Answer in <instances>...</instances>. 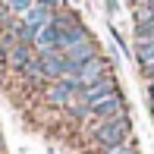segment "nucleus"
Wrapping results in <instances>:
<instances>
[{
	"instance_id": "f257e3e1",
	"label": "nucleus",
	"mask_w": 154,
	"mask_h": 154,
	"mask_svg": "<svg viewBox=\"0 0 154 154\" xmlns=\"http://www.w3.org/2000/svg\"><path fill=\"white\" fill-rule=\"evenodd\" d=\"M129 132H132V120L126 113L110 116V120H101V123L94 126V145H101V148L123 145L126 138H129Z\"/></svg>"
},
{
	"instance_id": "f03ea898",
	"label": "nucleus",
	"mask_w": 154,
	"mask_h": 154,
	"mask_svg": "<svg viewBox=\"0 0 154 154\" xmlns=\"http://www.w3.org/2000/svg\"><path fill=\"white\" fill-rule=\"evenodd\" d=\"M79 94H82L79 79H75V75H63V79H57V82H51V85H47L44 101L54 104V107H69Z\"/></svg>"
},
{
	"instance_id": "7ed1b4c3",
	"label": "nucleus",
	"mask_w": 154,
	"mask_h": 154,
	"mask_svg": "<svg viewBox=\"0 0 154 154\" xmlns=\"http://www.w3.org/2000/svg\"><path fill=\"white\" fill-rule=\"evenodd\" d=\"M94 57H97V44L91 38L82 41V44H75V47H69V51L63 54V60H66V75H75L88 60H94Z\"/></svg>"
},
{
	"instance_id": "20e7f679",
	"label": "nucleus",
	"mask_w": 154,
	"mask_h": 154,
	"mask_svg": "<svg viewBox=\"0 0 154 154\" xmlns=\"http://www.w3.org/2000/svg\"><path fill=\"white\" fill-rule=\"evenodd\" d=\"M107 75H110V63L104 60V57H94V60H88L85 66L75 72V79H79V85L85 88V85H94V82L107 79Z\"/></svg>"
},
{
	"instance_id": "39448f33",
	"label": "nucleus",
	"mask_w": 154,
	"mask_h": 154,
	"mask_svg": "<svg viewBox=\"0 0 154 154\" xmlns=\"http://www.w3.org/2000/svg\"><path fill=\"white\" fill-rule=\"evenodd\" d=\"M35 60V44H25V41H16V44L6 51V66L13 69V72H19L22 75L25 72V66Z\"/></svg>"
},
{
	"instance_id": "423d86ee",
	"label": "nucleus",
	"mask_w": 154,
	"mask_h": 154,
	"mask_svg": "<svg viewBox=\"0 0 154 154\" xmlns=\"http://www.w3.org/2000/svg\"><path fill=\"white\" fill-rule=\"evenodd\" d=\"M110 94H116V82H113V75H107V79L94 82V85H85V88H82V94H79V101H85L88 107H94L97 101H104V97H110Z\"/></svg>"
},
{
	"instance_id": "0eeeda50",
	"label": "nucleus",
	"mask_w": 154,
	"mask_h": 154,
	"mask_svg": "<svg viewBox=\"0 0 154 154\" xmlns=\"http://www.w3.org/2000/svg\"><path fill=\"white\" fill-rule=\"evenodd\" d=\"M126 113V101H123V94L116 91V94H110V97H104V101H97L94 107H91V120H110V116H120Z\"/></svg>"
},
{
	"instance_id": "6e6552de",
	"label": "nucleus",
	"mask_w": 154,
	"mask_h": 154,
	"mask_svg": "<svg viewBox=\"0 0 154 154\" xmlns=\"http://www.w3.org/2000/svg\"><path fill=\"white\" fill-rule=\"evenodd\" d=\"M54 16H57V10H47V6H41V3H35L29 13H22V25H29L32 32H38V29H44L47 22H54Z\"/></svg>"
},
{
	"instance_id": "1a4fd4ad",
	"label": "nucleus",
	"mask_w": 154,
	"mask_h": 154,
	"mask_svg": "<svg viewBox=\"0 0 154 154\" xmlns=\"http://www.w3.org/2000/svg\"><path fill=\"white\" fill-rule=\"evenodd\" d=\"M135 57L142 66L154 63V38H135Z\"/></svg>"
},
{
	"instance_id": "9d476101",
	"label": "nucleus",
	"mask_w": 154,
	"mask_h": 154,
	"mask_svg": "<svg viewBox=\"0 0 154 154\" xmlns=\"http://www.w3.org/2000/svg\"><path fill=\"white\" fill-rule=\"evenodd\" d=\"M6 13H13V16H22V13H29L35 6V0H3Z\"/></svg>"
},
{
	"instance_id": "9b49d317",
	"label": "nucleus",
	"mask_w": 154,
	"mask_h": 154,
	"mask_svg": "<svg viewBox=\"0 0 154 154\" xmlns=\"http://www.w3.org/2000/svg\"><path fill=\"white\" fill-rule=\"evenodd\" d=\"M101 154H138L132 142H123V145H113V148H104Z\"/></svg>"
},
{
	"instance_id": "f8f14e48",
	"label": "nucleus",
	"mask_w": 154,
	"mask_h": 154,
	"mask_svg": "<svg viewBox=\"0 0 154 154\" xmlns=\"http://www.w3.org/2000/svg\"><path fill=\"white\" fill-rule=\"evenodd\" d=\"M35 3H41V6H47V10H63V6H66V0H35Z\"/></svg>"
},
{
	"instance_id": "ddd939ff",
	"label": "nucleus",
	"mask_w": 154,
	"mask_h": 154,
	"mask_svg": "<svg viewBox=\"0 0 154 154\" xmlns=\"http://www.w3.org/2000/svg\"><path fill=\"white\" fill-rule=\"evenodd\" d=\"M107 10H110V13H116V10H120V3H116V0H107Z\"/></svg>"
},
{
	"instance_id": "4468645a",
	"label": "nucleus",
	"mask_w": 154,
	"mask_h": 154,
	"mask_svg": "<svg viewBox=\"0 0 154 154\" xmlns=\"http://www.w3.org/2000/svg\"><path fill=\"white\" fill-rule=\"evenodd\" d=\"M148 97H151V104H154V82H151V88H148Z\"/></svg>"
},
{
	"instance_id": "2eb2a0df",
	"label": "nucleus",
	"mask_w": 154,
	"mask_h": 154,
	"mask_svg": "<svg viewBox=\"0 0 154 154\" xmlns=\"http://www.w3.org/2000/svg\"><path fill=\"white\" fill-rule=\"evenodd\" d=\"M151 116H154V104H151Z\"/></svg>"
},
{
	"instance_id": "dca6fc26",
	"label": "nucleus",
	"mask_w": 154,
	"mask_h": 154,
	"mask_svg": "<svg viewBox=\"0 0 154 154\" xmlns=\"http://www.w3.org/2000/svg\"><path fill=\"white\" fill-rule=\"evenodd\" d=\"M0 3H3V0H0Z\"/></svg>"
}]
</instances>
